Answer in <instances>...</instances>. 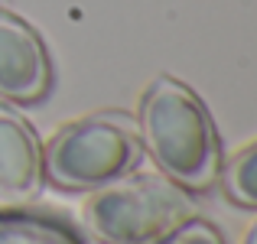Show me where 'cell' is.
<instances>
[{"mask_svg": "<svg viewBox=\"0 0 257 244\" xmlns=\"http://www.w3.org/2000/svg\"><path fill=\"white\" fill-rule=\"evenodd\" d=\"M144 153L186 192H208L221 173V140L205 101L173 75L147 85L137 111Z\"/></svg>", "mask_w": 257, "mask_h": 244, "instance_id": "obj_1", "label": "cell"}, {"mask_svg": "<svg viewBox=\"0 0 257 244\" xmlns=\"http://www.w3.org/2000/svg\"><path fill=\"white\" fill-rule=\"evenodd\" d=\"M85 231L101 244H160L182 221L195 218V202L166 176H120L88 189L82 202Z\"/></svg>", "mask_w": 257, "mask_h": 244, "instance_id": "obj_2", "label": "cell"}, {"mask_svg": "<svg viewBox=\"0 0 257 244\" xmlns=\"http://www.w3.org/2000/svg\"><path fill=\"white\" fill-rule=\"evenodd\" d=\"M144 147L137 117L124 111H98L62 124L43 150V179L65 192H88L134 173Z\"/></svg>", "mask_w": 257, "mask_h": 244, "instance_id": "obj_3", "label": "cell"}, {"mask_svg": "<svg viewBox=\"0 0 257 244\" xmlns=\"http://www.w3.org/2000/svg\"><path fill=\"white\" fill-rule=\"evenodd\" d=\"M52 88V59L23 17L0 7V101L36 104Z\"/></svg>", "mask_w": 257, "mask_h": 244, "instance_id": "obj_4", "label": "cell"}, {"mask_svg": "<svg viewBox=\"0 0 257 244\" xmlns=\"http://www.w3.org/2000/svg\"><path fill=\"white\" fill-rule=\"evenodd\" d=\"M43 189V144L33 124L0 101V199L30 202Z\"/></svg>", "mask_w": 257, "mask_h": 244, "instance_id": "obj_5", "label": "cell"}, {"mask_svg": "<svg viewBox=\"0 0 257 244\" xmlns=\"http://www.w3.org/2000/svg\"><path fill=\"white\" fill-rule=\"evenodd\" d=\"M0 244H85L65 221L49 215L0 208Z\"/></svg>", "mask_w": 257, "mask_h": 244, "instance_id": "obj_6", "label": "cell"}, {"mask_svg": "<svg viewBox=\"0 0 257 244\" xmlns=\"http://www.w3.org/2000/svg\"><path fill=\"white\" fill-rule=\"evenodd\" d=\"M218 182L234 205L257 208V140L228 157V163H221Z\"/></svg>", "mask_w": 257, "mask_h": 244, "instance_id": "obj_7", "label": "cell"}, {"mask_svg": "<svg viewBox=\"0 0 257 244\" xmlns=\"http://www.w3.org/2000/svg\"><path fill=\"white\" fill-rule=\"evenodd\" d=\"M166 244H225V238H221V231L212 221L189 218L166 238Z\"/></svg>", "mask_w": 257, "mask_h": 244, "instance_id": "obj_8", "label": "cell"}, {"mask_svg": "<svg viewBox=\"0 0 257 244\" xmlns=\"http://www.w3.org/2000/svg\"><path fill=\"white\" fill-rule=\"evenodd\" d=\"M238 244H257V215H254V221L241 231V238H238Z\"/></svg>", "mask_w": 257, "mask_h": 244, "instance_id": "obj_9", "label": "cell"}, {"mask_svg": "<svg viewBox=\"0 0 257 244\" xmlns=\"http://www.w3.org/2000/svg\"><path fill=\"white\" fill-rule=\"evenodd\" d=\"M0 4H4V0H0Z\"/></svg>", "mask_w": 257, "mask_h": 244, "instance_id": "obj_10", "label": "cell"}]
</instances>
